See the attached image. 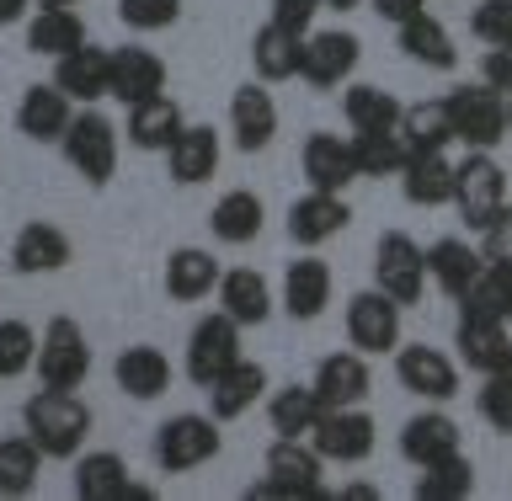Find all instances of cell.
<instances>
[{"mask_svg": "<svg viewBox=\"0 0 512 501\" xmlns=\"http://www.w3.org/2000/svg\"><path fill=\"white\" fill-rule=\"evenodd\" d=\"M363 59V38L347 27H331V32H310L304 38V59H299V80L315 91H336L347 86L352 70Z\"/></svg>", "mask_w": 512, "mask_h": 501, "instance_id": "4fadbf2b", "label": "cell"}, {"mask_svg": "<svg viewBox=\"0 0 512 501\" xmlns=\"http://www.w3.org/2000/svg\"><path fill=\"white\" fill-rule=\"evenodd\" d=\"M182 128H187L182 107H176L171 96H155V102L128 107V128H123V134H128V144H134V150H144V155H166Z\"/></svg>", "mask_w": 512, "mask_h": 501, "instance_id": "e575fe53", "label": "cell"}, {"mask_svg": "<svg viewBox=\"0 0 512 501\" xmlns=\"http://www.w3.org/2000/svg\"><path fill=\"white\" fill-rule=\"evenodd\" d=\"M219 160H224V144L208 123H187L176 144L166 150V176L176 187H198L208 176H219Z\"/></svg>", "mask_w": 512, "mask_h": 501, "instance_id": "484cf974", "label": "cell"}, {"mask_svg": "<svg viewBox=\"0 0 512 501\" xmlns=\"http://www.w3.org/2000/svg\"><path fill=\"white\" fill-rule=\"evenodd\" d=\"M475 411H480V422H486L491 432L512 438V374H486V379H480Z\"/></svg>", "mask_w": 512, "mask_h": 501, "instance_id": "f6af8a7d", "label": "cell"}, {"mask_svg": "<svg viewBox=\"0 0 512 501\" xmlns=\"http://www.w3.org/2000/svg\"><path fill=\"white\" fill-rule=\"evenodd\" d=\"M326 11V0H272V16L267 22H278L288 32H299V38H310V27H315V16Z\"/></svg>", "mask_w": 512, "mask_h": 501, "instance_id": "681fc988", "label": "cell"}, {"mask_svg": "<svg viewBox=\"0 0 512 501\" xmlns=\"http://www.w3.org/2000/svg\"><path fill=\"white\" fill-rule=\"evenodd\" d=\"M342 496H352V501H374V496H379V491H374V486H347V491H342Z\"/></svg>", "mask_w": 512, "mask_h": 501, "instance_id": "db71d44e", "label": "cell"}, {"mask_svg": "<svg viewBox=\"0 0 512 501\" xmlns=\"http://www.w3.org/2000/svg\"><path fill=\"white\" fill-rule=\"evenodd\" d=\"M470 32L486 48H512V0H480L470 16Z\"/></svg>", "mask_w": 512, "mask_h": 501, "instance_id": "7dc6e473", "label": "cell"}, {"mask_svg": "<svg viewBox=\"0 0 512 501\" xmlns=\"http://www.w3.org/2000/svg\"><path fill=\"white\" fill-rule=\"evenodd\" d=\"M400 107L384 86H368V80H358V86H342V118L352 134H368V128H400Z\"/></svg>", "mask_w": 512, "mask_h": 501, "instance_id": "ab89813d", "label": "cell"}, {"mask_svg": "<svg viewBox=\"0 0 512 501\" xmlns=\"http://www.w3.org/2000/svg\"><path fill=\"white\" fill-rule=\"evenodd\" d=\"M352 160H358V176H400L406 171V139H400V128H368V134H352Z\"/></svg>", "mask_w": 512, "mask_h": 501, "instance_id": "60d3db41", "label": "cell"}, {"mask_svg": "<svg viewBox=\"0 0 512 501\" xmlns=\"http://www.w3.org/2000/svg\"><path fill=\"white\" fill-rule=\"evenodd\" d=\"M38 6H70L75 11V6H86V0H38Z\"/></svg>", "mask_w": 512, "mask_h": 501, "instance_id": "9f6ffc18", "label": "cell"}, {"mask_svg": "<svg viewBox=\"0 0 512 501\" xmlns=\"http://www.w3.org/2000/svg\"><path fill=\"white\" fill-rule=\"evenodd\" d=\"M208 416L224 427V422H240L246 411L262 406V395H267V368L262 363H251V358H240L235 368H224V374L208 384Z\"/></svg>", "mask_w": 512, "mask_h": 501, "instance_id": "7402d4cb", "label": "cell"}, {"mask_svg": "<svg viewBox=\"0 0 512 501\" xmlns=\"http://www.w3.org/2000/svg\"><path fill=\"white\" fill-rule=\"evenodd\" d=\"M331 267L320 262V256H299V262H288L283 272V310L294 320H320L331 304Z\"/></svg>", "mask_w": 512, "mask_h": 501, "instance_id": "f546056e", "label": "cell"}, {"mask_svg": "<svg viewBox=\"0 0 512 501\" xmlns=\"http://www.w3.org/2000/svg\"><path fill=\"white\" fill-rule=\"evenodd\" d=\"M155 96H166V59L139 43L112 48V102L139 107V102H155Z\"/></svg>", "mask_w": 512, "mask_h": 501, "instance_id": "ac0fdd59", "label": "cell"}, {"mask_svg": "<svg viewBox=\"0 0 512 501\" xmlns=\"http://www.w3.org/2000/svg\"><path fill=\"white\" fill-rule=\"evenodd\" d=\"M38 363V331L27 320H0V379H22Z\"/></svg>", "mask_w": 512, "mask_h": 501, "instance_id": "ee69618b", "label": "cell"}, {"mask_svg": "<svg viewBox=\"0 0 512 501\" xmlns=\"http://www.w3.org/2000/svg\"><path fill=\"white\" fill-rule=\"evenodd\" d=\"M427 283V251L406 230H384L374 246V288H384L400 310H411V304H422Z\"/></svg>", "mask_w": 512, "mask_h": 501, "instance_id": "ba28073f", "label": "cell"}, {"mask_svg": "<svg viewBox=\"0 0 512 501\" xmlns=\"http://www.w3.org/2000/svg\"><path fill=\"white\" fill-rule=\"evenodd\" d=\"M54 86L70 96L75 107H96L102 96H112V48L80 43L75 54L54 59Z\"/></svg>", "mask_w": 512, "mask_h": 501, "instance_id": "e0dca14e", "label": "cell"}, {"mask_svg": "<svg viewBox=\"0 0 512 501\" xmlns=\"http://www.w3.org/2000/svg\"><path fill=\"white\" fill-rule=\"evenodd\" d=\"M43 475V448L27 438H0V496H32Z\"/></svg>", "mask_w": 512, "mask_h": 501, "instance_id": "7bdbcfd3", "label": "cell"}, {"mask_svg": "<svg viewBox=\"0 0 512 501\" xmlns=\"http://www.w3.org/2000/svg\"><path fill=\"white\" fill-rule=\"evenodd\" d=\"M75 262V240L59 230V224L48 219H32L16 230L11 240V267L22 272V278H43V272H64Z\"/></svg>", "mask_w": 512, "mask_h": 501, "instance_id": "ffe728a7", "label": "cell"}, {"mask_svg": "<svg viewBox=\"0 0 512 501\" xmlns=\"http://www.w3.org/2000/svg\"><path fill=\"white\" fill-rule=\"evenodd\" d=\"M75 102L64 96L54 80H38V86H27L22 91V102H16V134H27L32 144H59L64 134H70V123H75Z\"/></svg>", "mask_w": 512, "mask_h": 501, "instance_id": "d6986e66", "label": "cell"}, {"mask_svg": "<svg viewBox=\"0 0 512 501\" xmlns=\"http://www.w3.org/2000/svg\"><path fill=\"white\" fill-rule=\"evenodd\" d=\"M86 43V22L70 6H38L27 16V54L38 59H64Z\"/></svg>", "mask_w": 512, "mask_h": 501, "instance_id": "d6a6232c", "label": "cell"}, {"mask_svg": "<svg viewBox=\"0 0 512 501\" xmlns=\"http://www.w3.org/2000/svg\"><path fill=\"white\" fill-rule=\"evenodd\" d=\"M224 448V432L214 416L203 411H182L171 416V422L155 427V470L160 475H192L203 470V464H214Z\"/></svg>", "mask_w": 512, "mask_h": 501, "instance_id": "3957f363", "label": "cell"}, {"mask_svg": "<svg viewBox=\"0 0 512 501\" xmlns=\"http://www.w3.org/2000/svg\"><path fill=\"white\" fill-rule=\"evenodd\" d=\"M219 278H224V267L214 262V251H203V246H176L171 256H166V294L176 299V304H198V299H208L219 288Z\"/></svg>", "mask_w": 512, "mask_h": 501, "instance_id": "f1b7e54d", "label": "cell"}, {"mask_svg": "<svg viewBox=\"0 0 512 501\" xmlns=\"http://www.w3.org/2000/svg\"><path fill=\"white\" fill-rule=\"evenodd\" d=\"M299 59H304V38L288 32L278 22H262L251 38V64H256V80L267 86H283V80H299Z\"/></svg>", "mask_w": 512, "mask_h": 501, "instance_id": "836d02e7", "label": "cell"}, {"mask_svg": "<svg viewBox=\"0 0 512 501\" xmlns=\"http://www.w3.org/2000/svg\"><path fill=\"white\" fill-rule=\"evenodd\" d=\"M507 208V171L491 150H470L459 160L454 176V214L464 219V230H486V224Z\"/></svg>", "mask_w": 512, "mask_h": 501, "instance_id": "5b68a950", "label": "cell"}, {"mask_svg": "<svg viewBox=\"0 0 512 501\" xmlns=\"http://www.w3.org/2000/svg\"><path fill=\"white\" fill-rule=\"evenodd\" d=\"M400 139H406L411 155H443L448 144H454V123H448L443 96L438 102H411L400 112Z\"/></svg>", "mask_w": 512, "mask_h": 501, "instance_id": "f35d334b", "label": "cell"}, {"mask_svg": "<svg viewBox=\"0 0 512 501\" xmlns=\"http://www.w3.org/2000/svg\"><path fill=\"white\" fill-rule=\"evenodd\" d=\"M480 80H486L491 91L512 96V48H486V59H480Z\"/></svg>", "mask_w": 512, "mask_h": 501, "instance_id": "f907efd6", "label": "cell"}, {"mask_svg": "<svg viewBox=\"0 0 512 501\" xmlns=\"http://www.w3.org/2000/svg\"><path fill=\"white\" fill-rule=\"evenodd\" d=\"M368 6H374L379 22L400 27V22H411V16H422V11H427V0H368Z\"/></svg>", "mask_w": 512, "mask_h": 501, "instance_id": "816d5d0a", "label": "cell"}, {"mask_svg": "<svg viewBox=\"0 0 512 501\" xmlns=\"http://www.w3.org/2000/svg\"><path fill=\"white\" fill-rule=\"evenodd\" d=\"M230 134L240 155H262L278 139V102H272L267 80H246L230 96Z\"/></svg>", "mask_w": 512, "mask_h": 501, "instance_id": "9a60e30c", "label": "cell"}, {"mask_svg": "<svg viewBox=\"0 0 512 501\" xmlns=\"http://www.w3.org/2000/svg\"><path fill=\"white\" fill-rule=\"evenodd\" d=\"M315 395L326 400V411L336 406H363L368 390H374V374H368V352L347 347V352H331V358H320L315 368Z\"/></svg>", "mask_w": 512, "mask_h": 501, "instance_id": "d4e9b609", "label": "cell"}, {"mask_svg": "<svg viewBox=\"0 0 512 501\" xmlns=\"http://www.w3.org/2000/svg\"><path fill=\"white\" fill-rule=\"evenodd\" d=\"M331 11H358V6H368V0H326Z\"/></svg>", "mask_w": 512, "mask_h": 501, "instance_id": "11a10c76", "label": "cell"}, {"mask_svg": "<svg viewBox=\"0 0 512 501\" xmlns=\"http://www.w3.org/2000/svg\"><path fill=\"white\" fill-rule=\"evenodd\" d=\"M310 443L326 464H363L379 443V422L363 406H336V411H320Z\"/></svg>", "mask_w": 512, "mask_h": 501, "instance_id": "7c38bea8", "label": "cell"}, {"mask_svg": "<svg viewBox=\"0 0 512 501\" xmlns=\"http://www.w3.org/2000/svg\"><path fill=\"white\" fill-rule=\"evenodd\" d=\"M480 256H486V267H512V203L480 230Z\"/></svg>", "mask_w": 512, "mask_h": 501, "instance_id": "c3c4849f", "label": "cell"}, {"mask_svg": "<svg viewBox=\"0 0 512 501\" xmlns=\"http://www.w3.org/2000/svg\"><path fill=\"white\" fill-rule=\"evenodd\" d=\"M395 43H400V54H406L411 64H427V70H459V48H454V32H448L432 11L422 16H411V22H400L395 27Z\"/></svg>", "mask_w": 512, "mask_h": 501, "instance_id": "83f0119b", "label": "cell"}, {"mask_svg": "<svg viewBox=\"0 0 512 501\" xmlns=\"http://www.w3.org/2000/svg\"><path fill=\"white\" fill-rule=\"evenodd\" d=\"M454 347H459V363L470 368V374H480V379H486V374H512V336H507V320L459 310Z\"/></svg>", "mask_w": 512, "mask_h": 501, "instance_id": "5bb4252c", "label": "cell"}, {"mask_svg": "<svg viewBox=\"0 0 512 501\" xmlns=\"http://www.w3.org/2000/svg\"><path fill=\"white\" fill-rule=\"evenodd\" d=\"M352 224V208L342 192H304V198L288 203V240L304 251H315V246H326V240H336Z\"/></svg>", "mask_w": 512, "mask_h": 501, "instance_id": "2e32d148", "label": "cell"}, {"mask_svg": "<svg viewBox=\"0 0 512 501\" xmlns=\"http://www.w3.org/2000/svg\"><path fill=\"white\" fill-rule=\"evenodd\" d=\"M240 320H230L224 310H214V315H203L198 326H192V336H187V358H182V374L198 384V390H208L224 368H235L246 352H240Z\"/></svg>", "mask_w": 512, "mask_h": 501, "instance_id": "9c48e42d", "label": "cell"}, {"mask_svg": "<svg viewBox=\"0 0 512 501\" xmlns=\"http://www.w3.org/2000/svg\"><path fill=\"white\" fill-rule=\"evenodd\" d=\"M320 475H326V459L315 454L310 438H272L267 448V464H262V480H251L246 496H288V501H326L320 491Z\"/></svg>", "mask_w": 512, "mask_h": 501, "instance_id": "7a4b0ae2", "label": "cell"}, {"mask_svg": "<svg viewBox=\"0 0 512 501\" xmlns=\"http://www.w3.org/2000/svg\"><path fill=\"white\" fill-rule=\"evenodd\" d=\"M299 171L315 192H347L358 182V160H352V139L342 134H310L299 150Z\"/></svg>", "mask_w": 512, "mask_h": 501, "instance_id": "603a6c76", "label": "cell"}, {"mask_svg": "<svg viewBox=\"0 0 512 501\" xmlns=\"http://www.w3.org/2000/svg\"><path fill=\"white\" fill-rule=\"evenodd\" d=\"M91 406L75 390H38L22 406V432L43 448V459H75L91 438Z\"/></svg>", "mask_w": 512, "mask_h": 501, "instance_id": "6da1fadb", "label": "cell"}, {"mask_svg": "<svg viewBox=\"0 0 512 501\" xmlns=\"http://www.w3.org/2000/svg\"><path fill=\"white\" fill-rule=\"evenodd\" d=\"M395 379H400V390L427 400V406H448L459 395V358H448L443 347H427V342H400Z\"/></svg>", "mask_w": 512, "mask_h": 501, "instance_id": "30bf717a", "label": "cell"}, {"mask_svg": "<svg viewBox=\"0 0 512 501\" xmlns=\"http://www.w3.org/2000/svg\"><path fill=\"white\" fill-rule=\"evenodd\" d=\"M411 496L416 501H464V496H475V464L464 459V448H459V454L427 464V470L416 475Z\"/></svg>", "mask_w": 512, "mask_h": 501, "instance_id": "b9f144b4", "label": "cell"}, {"mask_svg": "<svg viewBox=\"0 0 512 501\" xmlns=\"http://www.w3.org/2000/svg\"><path fill=\"white\" fill-rule=\"evenodd\" d=\"M262 224H267V208L251 187H230L214 208H208V230H214L219 246H251V240L262 235Z\"/></svg>", "mask_w": 512, "mask_h": 501, "instance_id": "4dcf8cb0", "label": "cell"}, {"mask_svg": "<svg viewBox=\"0 0 512 501\" xmlns=\"http://www.w3.org/2000/svg\"><path fill=\"white\" fill-rule=\"evenodd\" d=\"M454 176L459 166L448 155H411L406 171H400V192H406L411 208H443L454 203Z\"/></svg>", "mask_w": 512, "mask_h": 501, "instance_id": "d590c367", "label": "cell"}, {"mask_svg": "<svg viewBox=\"0 0 512 501\" xmlns=\"http://www.w3.org/2000/svg\"><path fill=\"white\" fill-rule=\"evenodd\" d=\"M400 304L384 294V288H358L347 299V347L368 352V358H384V352L400 347Z\"/></svg>", "mask_w": 512, "mask_h": 501, "instance_id": "8fae6325", "label": "cell"}, {"mask_svg": "<svg viewBox=\"0 0 512 501\" xmlns=\"http://www.w3.org/2000/svg\"><path fill=\"white\" fill-rule=\"evenodd\" d=\"M214 294H219V310L240 320V326H267L272 320V288L256 267H230Z\"/></svg>", "mask_w": 512, "mask_h": 501, "instance_id": "1f68e13d", "label": "cell"}, {"mask_svg": "<svg viewBox=\"0 0 512 501\" xmlns=\"http://www.w3.org/2000/svg\"><path fill=\"white\" fill-rule=\"evenodd\" d=\"M459 443H464V432H459V422H454V416H448L443 406L416 411L411 422L400 427V459L416 464V470H427V464L459 454Z\"/></svg>", "mask_w": 512, "mask_h": 501, "instance_id": "44dd1931", "label": "cell"}, {"mask_svg": "<svg viewBox=\"0 0 512 501\" xmlns=\"http://www.w3.org/2000/svg\"><path fill=\"white\" fill-rule=\"evenodd\" d=\"M507 123H512V96H507Z\"/></svg>", "mask_w": 512, "mask_h": 501, "instance_id": "6f0895ef", "label": "cell"}, {"mask_svg": "<svg viewBox=\"0 0 512 501\" xmlns=\"http://www.w3.org/2000/svg\"><path fill=\"white\" fill-rule=\"evenodd\" d=\"M320 411H326V400L315 395V384H283L267 400V427L272 438H310Z\"/></svg>", "mask_w": 512, "mask_h": 501, "instance_id": "8d00e7d4", "label": "cell"}, {"mask_svg": "<svg viewBox=\"0 0 512 501\" xmlns=\"http://www.w3.org/2000/svg\"><path fill=\"white\" fill-rule=\"evenodd\" d=\"M118 22L128 32H166L182 22V0H118Z\"/></svg>", "mask_w": 512, "mask_h": 501, "instance_id": "bcb514c9", "label": "cell"}, {"mask_svg": "<svg viewBox=\"0 0 512 501\" xmlns=\"http://www.w3.org/2000/svg\"><path fill=\"white\" fill-rule=\"evenodd\" d=\"M112 379H118V390L128 400H144V406H150V400H160L171 390V358L160 347H150V342H134V347L118 352Z\"/></svg>", "mask_w": 512, "mask_h": 501, "instance_id": "4316f807", "label": "cell"}, {"mask_svg": "<svg viewBox=\"0 0 512 501\" xmlns=\"http://www.w3.org/2000/svg\"><path fill=\"white\" fill-rule=\"evenodd\" d=\"M75 496L80 501H123L128 496V464L112 448L75 454Z\"/></svg>", "mask_w": 512, "mask_h": 501, "instance_id": "74e56055", "label": "cell"}, {"mask_svg": "<svg viewBox=\"0 0 512 501\" xmlns=\"http://www.w3.org/2000/svg\"><path fill=\"white\" fill-rule=\"evenodd\" d=\"M32 374H38V390H80V384H86V374H91V342H86V331H80L70 315H54L43 326Z\"/></svg>", "mask_w": 512, "mask_h": 501, "instance_id": "8992f818", "label": "cell"}, {"mask_svg": "<svg viewBox=\"0 0 512 501\" xmlns=\"http://www.w3.org/2000/svg\"><path fill=\"white\" fill-rule=\"evenodd\" d=\"M443 107H448V123H454V139L464 144V150H491L496 155V144L512 134L507 96L491 91L486 80H475V86H454L443 96Z\"/></svg>", "mask_w": 512, "mask_h": 501, "instance_id": "277c9868", "label": "cell"}, {"mask_svg": "<svg viewBox=\"0 0 512 501\" xmlns=\"http://www.w3.org/2000/svg\"><path fill=\"white\" fill-rule=\"evenodd\" d=\"M480 272H486V256H480V246H470V240L443 235V240L427 246V278L438 283V294H448L454 304L480 283Z\"/></svg>", "mask_w": 512, "mask_h": 501, "instance_id": "cb8c5ba5", "label": "cell"}, {"mask_svg": "<svg viewBox=\"0 0 512 501\" xmlns=\"http://www.w3.org/2000/svg\"><path fill=\"white\" fill-rule=\"evenodd\" d=\"M59 150L75 166V176H86V187H107L118 176V123L96 107H80L70 134L59 139Z\"/></svg>", "mask_w": 512, "mask_h": 501, "instance_id": "52a82bcc", "label": "cell"}, {"mask_svg": "<svg viewBox=\"0 0 512 501\" xmlns=\"http://www.w3.org/2000/svg\"><path fill=\"white\" fill-rule=\"evenodd\" d=\"M32 6H38V0H0V27H11V22H27V16H32Z\"/></svg>", "mask_w": 512, "mask_h": 501, "instance_id": "f5cc1de1", "label": "cell"}]
</instances>
